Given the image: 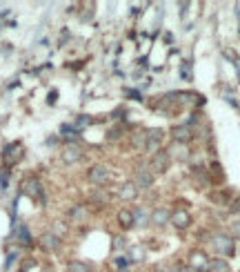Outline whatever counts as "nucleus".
Masks as SVG:
<instances>
[{
  "instance_id": "nucleus-28",
  "label": "nucleus",
  "mask_w": 240,
  "mask_h": 272,
  "mask_svg": "<svg viewBox=\"0 0 240 272\" xmlns=\"http://www.w3.org/2000/svg\"><path fill=\"white\" fill-rule=\"evenodd\" d=\"M131 257H134V259H131V261H143V257H144V250L143 248H138V250H131Z\"/></svg>"
},
{
  "instance_id": "nucleus-9",
  "label": "nucleus",
  "mask_w": 240,
  "mask_h": 272,
  "mask_svg": "<svg viewBox=\"0 0 240 272\" xmlns=\"http://www.w3.org/2000/svg\"><path fill=\"white\" fill-rule=\"evenodd\" d=\"M192 138H193V132H192V127H189V125H176V127H171V141L173 143L187 145Z\"/></svg>"
},
{
  "instance_id": "nucleus-8",
  "label": "nucleus",
  "mask_w": 240,
  "mask_h": 272,
  "mask_svg": "<svg viewBox=\"0 0 240 272\" xmlns=\"http://www.w3.org/2000/svg\"><path fill=\"white\" fill-rule=\"evenodd\" d=\"M169 219H171V210L163 208V205H158V208H154L151 212H149V223H151V225H158V228L167 225Z\"/></svg>"
},
{
  "instance_id": "nucleus-7",
  "label": "nucleus",
  "mask_w": 240,
  "mask_h": 272,
  "mask_svg": "<svg viewBox=\"0 0 240 272\" xmlns=\"http://www.w3.org/2000/svg\"><path fill=\"white\" fill-rule=\"evenodd\" d=\"M23 192L24 194H29L34 201H45V194H43V183H40L36 176H31V179L24 181L23 185Z\"/></svg>"
},
{
  "instance_id": "nucleus-10",
  "label": "nucleus",
  "mask_w": 240,
  "mask_h": 272,
  "mask_svg": "<svg viewBox=\"0 0 240 272\" xmlns=\"http://www.w3.org/2000/svg\"><path fill=\"white\" fill-rule=\"evenodd\" d=\"M171 225L173 228H178V230H185V228H189L192 225V214L187 212V210H183V208H178V210H173L171 212Z\"/></svg>"
},
{
  "instance_id": "nucleus-17",
  "label": "nucleus",
  "mask_w": 240,
  "mask_h": 272,
  "mask_svg": "<svg viewBox=\"0 0 240 272\" xmlns=\"http://www.w3.org/2000/svg\"><path fill=\"white\" fill-rule=\"evenodd\" d=\"M60 136L67 138L69 143H76V138L80 136V130H78L76 125H63V127H60Z\"/></svg>"
},
{
  "instance_id": "nucleus-3",
  "label": "nucleus",
  "mask_w": 240,
  "mask_h": 272,
  "mask_svg": "<svg viewBox=\"0 0 240 272\" xmlns=\"http://www.w3.org/2000/svg\"><path fill=\"white\" fill-rule=\"evenodd\" d=\"M169 163H171V159H169L167 150H160L156 152V154H151V159H149V172H154V174H165V172L169 170Z\"/></svg>"
},
{
  "instance_id": "nucleus-22",
  "label": "nucleus",
  "mask_w": 240,
  "mask_h": 272,
  "mask_svg": "<svg viewBox=\"0 0 240 272\" xmlns=\"http://www.w3.org/2000/svg\"><path fill=\"white\" fill-rule=\"evenodd\" d=\"M209 201H214V203H218V205H227L229 196H227L225 192H212V194H209Z\"/></svg>"
},
{
  "instance_id": "nucleus-18",
  "label": "nucleus",
  "mask_w": 240,
  "mask_h": 272,
  "mask_svg": "<svg viewBox=\"0 0 240 272\" xmlns=\"http://www.w3.org/2000/svg\"><path fill=\"white\" fill-rule=\"evenodd\" d=\"M207 272H229V263L225 259H212L207 263Z\"/></svg>"
},
{
  "instance_id": "nucleus-24",
  "label": "nucleus",
  "mask_w": 240,
  "mask_h": 272,
  "mask_svg": "<svg viewBox=\"0 0 240 272\" xmlns=\"http://www.w3.org/2000/svg\"><path fill=\"white\" fill-rule=\"evenodd\" d=\"M92 199H94V201H100L102 205H107V203H109V194H107V192H105L102 188L94 192V194H92Z\"/></svg>"
},
{
  "instance_id": "nucleus-25",
  "label": "nucleus",
  "mask_w": 240,
  "mask_h": 272,
  "mask_svg": "<svg viewBox=\"0 0 240 272\" xmlns=\"http://www.w3.org/2000/svg\"><path fill=\"white\" fill-rule=\"evenodd\" d=\"M72 217L73 219H87V208L85 205H76V208L72 210Z\"/></svg>"
},
{
  "instance_id": "nucleus-2",
  "label": "nucleus",
  "mask_w": 240,
  "mask_h": 272,
  "mask_svg": "<svg viewBox=\"0 0 240 272\" xmlns=\"http://www.w3.org/2000/svg\"><path fill=\"white\" fill-rule=\"evenodd\" d=\"M87 179L92 181V183L96 185H105L111 181V170L109 165H105V163H94L89 170H87Z\"/></svg>"
},
{
  "instance_id": "nucleus-11",
  "label": "nucleus",
  "mask_w": 240,
  "mask_h": 272,
  "mask_svg": "<svg viewBox=\"0 0 240 272\" xmlns=\"http://www.w3.org/2000/svg\"><path fill=\"white\" fill-rule=\"evenodd\" d=\"M60 156H63V161L67 165H72V163H76V161L82 159V147L78 145V143H67Z\"/></svg>"
},
{
  "instance_id": "nucleus-29",
  "label": "nucleus",
  "mask_w": 240,
  "mask_h": 272,
  "mask_svg": "<svg viewBox=\"0 0 240 272\" xmlns=\"http://www.w3.org/2000/svg\"><path fill=\"white\" fill-rule=\"evenodd\" d=\"M92 123V118L87 116V114H82V116H78V121H76V127H85V125H89Z\"/></svg>"
},
{
  "instance_id": "nucleus-21",
  "label": "nucleus",
  "mask_w": 240,
  "mask_h": 272,
  "mask_svg": "<svg viewBox=\"0 0 240 272\" xmlns=\"http://www.w3.org/2000/svg\"><path fill=\"white\" fill-rule=\"evenodd\" d=\"M67 272H92V268H89V263H85V261H69Z\"/></svg>"
},
{
  "instance_id": "nucleus-23",
  "label": "nucleus",
  "mask_w": 240,
  "mask_h": 272,
  "mask_svg": "<svg viewBox=\"0 0 240 272\" xmlns=\"http://www.w3.org/2000/svg\"><path fill=\"white\" fill-rule=\"evenodd\" d=\"M18 239H20V243H24V245H27V243H31V234H29V230H27V225H20L18 228Z\"/></svg>"
},
{
  "instance_id": "nucleus-5",
  "label": "nucleus",
  "mask_w": 240,
  "mask_h": 272,
  "mask_svg": "<svg viewBox=\"0 0 240 272\" xmlns=\"http://www.w3.org/2000/svg\"><path fill=\"white\" fill-rule=\"evenodd\" d=\"M163 141H165V130H160V127L147 130V145H144V152H149V154L160 152L163 150Z\"/></svg>"
},
{
  "instance_id": "nucleus-19",
  "label": "nucleus",
  "mask_w": 240,
  "mask_h": 272,
  "mask_svg": "<svg viewBox=\"0 0 240 272\" xmlns=\"http://www.w3.org/2000/svg\"><path fill=\"white\" fill-rule=\"evenodd\" d=\"M144 145H147V132H136V134H131V147L144 152Z\"/></svg>"
},
{
  "instance_id": "nucleus-34",
  "label": "nucleus",
  "mask_w": 240,
  "mask_h": 272,
  "mask_svg": "<svg viewBox=\"0 0 240 272\" xmlns=\"http://www.w3.org/2000/svg\"><path fill=\"white\" fill-rule=\"evenodd\" d=\"M56 98H58V92L53 89V92L49 94V105H53V103H56Z\"/></svg>"
},
{
  "instance_id": "nucleus-26",
  "label": "nucleus",
  "mask_w": 240,
  "mask_h": 272,
  "mask_svg": "<svg viewBox=\"0 0 240 272\" xmlns=\"http://www.w3.org/2000/svg\"><path fill=\"white\" fill-rule=\"evenodd\" d=\"M120 136H122V127H111L109 132H107V138H109V141H118Z\"/></svg>"
},
{
  "instance_id": "nucleus-31",
  "label": "nucleus",
  "mask_w": 240,
  "mask_h": 272,
  "mask_svg": "<svg viewBox=\"0 0 240 272\" xmlns=\"http://www.w3.org/2000/svg\"><path fill=\"white\" fill-rule=\"evenodd\" d=\"M114 263H116V268H120V270H125V268H127V259L125 257H116Z\"/></svg>"
},
{
  "instance_id": "nucleus-35",
  "label": "nucleus",
  "mask_w": 240,
  "mask_h": 272,
  "mask_svg": "<svg viewBox=\"0 0 240 272\" xmlns=\"http://www.w3.org/2000/svg\"><path fill=\"white\" fill-rule=\"evenodd\" d=\"M118 272H125V270H118Z\"/></svg>"
},
{
  "instance_id": "nucleus-13",
  "label": "nucleus",
  "mask_w": 240,
  "mask_h": 272,
  "mask_svg": "<svg viewBox=\"0 0 240 272\" xmlns=\"http://www.w3.org/2000/svg\"><path fill=\"white\" fill-rule=\"evenodd\" d=\"M207 254L200 252V250H193V252H189L187 257V268H193V270H207Z\"/></svg>"
},
{
  "instance_id": "nucleus-30",
  "label": "nucleus",
  "mask_w": 240,
  "mask_h": 272,
  "mask_svg": "<svg viewBox=\"0 0 240 272\" xmlns=\"http://www.w3.org/2000/svg\"><path fill=\"white\" fill-rule=\"evenodd\" d=\"M169 272H189V268H187V263H176V266L169 268Z\"/></svg>"
},
{
  "instance_id": "nucleus-14",
  "label": "nucleus",
  "mask_w": 240,
  "mask_h": 272,
  "mask_svg": "<svg viewBox=\"0 0 240 272\" xmlns=\"http://www.w3.org/2000/svg\"><path fill=\"white\" fill-rule=\"evenodd\" d=\"M138 192H140V190L134 185V181H127V183H122V185L118 188V196H120L122 201H136Z\"/></svg>"
},
{
  "instance_id": "nucleus-33",
  "label": "nucleus",
  "mask_w": 240,
  "mask_h": 272,
  "mask_svg": "<svg viewBox=\"0 0 240 272\" xmlns=\"http://www.w3.org/2000/svg\"><path fill=\"white\" fill-rule=\"evenodd\" d=\"M114 241H116V248H122V245H125V237H116Z\"/></svg>"
},
{
  "instance_id": "nucleus-1",
  "label": "nucleus",
  "mask_w": 240,
  "mask_h": 272,
  "mask_svg": "<svg viewBox=\"0 0 240 272\" xmlns=\"http://www.w3.org/2000/svg\"><path fill=\"white\" fill-rule=\"evenodd\" d=\"M20 161H23V143L14 141L9 145H5V150H2V163H5V167L18 165Z\"/></svg>"
},
{
  "instance_id": "nucleus-32",
  "label": "nucleus",
  "mask_w": 240,
  "mask_h": 272,
  "mask_svg": "<svg viewBox=\"0 0 240 272\" xmlns=\"http://www.w3.org/2000/svg\"><path fill=\"white\" fill-rule=\"evenodd\" d=\"M231 232H234L236 237H240V221H236V223H231Z\"/></svg>"
},
{
  "instance_id": "nucleus-12",
  "label": "nucleus",
  "mask_w": 240,
  "mask_h": 272,
  "mask_svg": "<svg viewBox=\"0 0 240 272\" xmlns=\"http://www.w3.org/2000/svg\"><path fill=\"white\" fill-rule=\"evenodd\" d=\"M169 159L171 161H180V163H187L189 156H192V152L187 150V145H180V143H173V145H169L167 150Z\"/></svg>"
},
{
  "instance_id": "nucleus-20",
  "label": "nucleus",
  "mask_w": 240,
  "mask_h": 272,
  "mask_svg": "<svg viewBox=\"0 0 240 272\" xmlns=\"http://www.w3.org/2000/svg\"><path fill=\"white\" fill-rule=\"evenodd\" d=\"M134 225H138V228H144V225H149V214L144 212L143 208H136L134 210Z\"/></svg>"
},
{
  "instance_id": "nucleus-15",
  "label": "nucleus",
  "mask_w": 240,
  "mask_h": 272,
  "mask_svg": "<svg viewBox=\"0 0 240 272\" xmlns=\"http://www.w3.org/2000/svg\"><path fill=\"white\" fill-rule=\"evenodd\" d=\"M40 248L47 250V252H53V250L60 248V237H56L53 232H47L40 237Z\"/></svg>"
},
{
  "instance_id": "nucleus-16",
  "label": "nucleus",
  "mask_w": 240,
  "mask_h": 272,
  "mask_svg": "<svg viewBox=\"0 0 240 272\" xmlns=\"http://www.w3.org/2000/svg\"><path fill=\"white\" fill-rule=\"evenodd\" d=\"M118 223L122 230H129L134 225V212L131 210H118Z\"/></svg>"
},
{
  "instance_id": "nucleus-27",
  "label": "nucleus",
  "mask_w": 240,
  "mask_h": 272,
  "mask_svg": "<svg viewBox=\"0 0 240 272\" xmlns=\"http://www.w3.org/2000/svg\"><path fill=\"white\" fill-rule=\"evenodd\" d=\"M65 232H67V225L60 223V221H56V225H53V234H56V237H63Z\"/></svg>"
},
{
  "instance_id": "nucleus-4",
  "label": "nucleus",
  "mask_w": 240,
  "mask_h": 272,
  "mask_svg": "<svg viewBox=\"0 0 240 272\" xmlns=\"http://www.w3.org/2000/svg\"><path fill=\"white\" fill-rule=\"evenodd\" d=\"M212 248L216 250L218 254H225V257H231V254L236 252L234 239L227 237V234H216V237H212Z\"/></svg>"
},
{
  "instance_id": "nucleus-6",
  "label": "nucleus",
  "mask_w": 240,
  "mask_h": 272,
  "mask_svg": "<svg viewBox=\"0 0 240 272\" xmlns=\"http://www.w3.org/2000/svg\"><path fill=\"white\" fill-rule=\"evenodd\" d=\"M154 181H156V174L149 172V167H138V172L134 176V185L138 190H149L154 185Z\"/></svg>"
}]
</instances>
